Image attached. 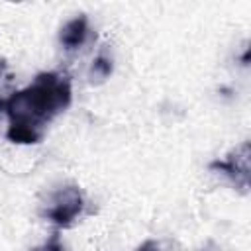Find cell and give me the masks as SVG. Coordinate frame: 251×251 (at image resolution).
I'll use <instances>...</instances> for the list:
<instances>
[{
    "label": "cell",
    "instance_id": "7a4b0ae2",
    "mask_svg": "<svg viewBox=\"0 0 251 251\" xmlns=\"http://www.w3.org/2000/svg\"><path fill=\"white\" fill-rule=\"evenodd\" d=\"M82 210H84V196L80 188L76 184H67L57 188L49 196L45 208L41 210V216L51 224H55L57 227H71L76 222V218L82 214Z\"/></svg>",
    "mask_w": 251,
    "mask_h": 251
},
{
    "label": "cell",
    "instance_id": "8992f818",
    "mask_svg": "<svg viewBox=\"0 0 251 251\" xmlns=\"http://www.w3.org/2000/svg\"><path fill=\"white\" fill-rule=\"evenodd\" d=\"M31 251H65V247H63V243H61V239H59V233L55 231L41 247H35V249H31Z\"/></svg>",
    "mask_w": 251,
    "mask_h": 251
},
{
    "label": "cell",
    "instance_id": "52a82bcc",
    "mask_svg": "<svg viewBox=\"0 0 251 251\" xmlns=\"http://www.w3.org/2000/svg\"><path fill=\"white\" fill-rule=\"evenodd\" d=\"M135 251H165V249H163V243H161V241H157V239H147V241H143Z\"/></svg>",
    "mask_w": 251,
    "mask_h": 251
},
{
    "label": "cell",
    "instance_id": "6da1fadb",
    "mask_svg": "<svg viewBox=\"0 0 251 251\" xmlns=\"http://www.w3.org/2000/svg\"><path fill=\"white\" fill-rule=\"evenodd\" d=\"M71 100L69 76L53 71L39 73L25 88L4 96L0 102V112L8 118V141L20 145L39 143L45 127L69 108Z\"/></svg>",
    "mask_w": 251,
    "mask_h": 251
},
{
    "label": "cell",
    "instance_id": "277c9868",
    "mask_svg": "<svg viewBox=\"0 0 251 251\" xmlns=\"http://www.w3.org/2000/svg\"><path fill=\"white\" fill-rule=\"evenodd\" d=\"M88 35H90V27H88V18L84 14L73 18L71 22H67L63 27H61V33H59V41L61 45L67 49V51H76L80 49L86 41H88Z\"/></svg>",
    "mask_w": 251,
    "mask_h": 251
},
{
    "label": "cell",
    "instance_id": "5b68a950",
    "mask_svg": "<svg viewBox=\"0 0 251 251\" xmlns=\"http://www.w3.org/2000/svg\"><path fill=\"white\" fill-rule=\"evenodd\" d=\"M110 73H112V59L106 53H100L98 57H94L92 67H90V80L102 82L110 76Z\"/></svg>",
    "mask_w": 251,
    "mask_h": 251
},
{
    "label": "cell",
    "instance_id": "3957f363",
    "mask_svg": "<svg viewBox=\"0 0 251 251\" xmlns=\"http://www.w3.org/2000/svg\"><path fill=\"white\" fill-rule=\"evenodd\" d=\"M210 169L226 175L235 186L243 192L249 188V141H243L235 149H231L226 159H218L210 163Z\"/></svg>",
    "mask_w": 251,
    "mask_h": 251
}]
</instances>
